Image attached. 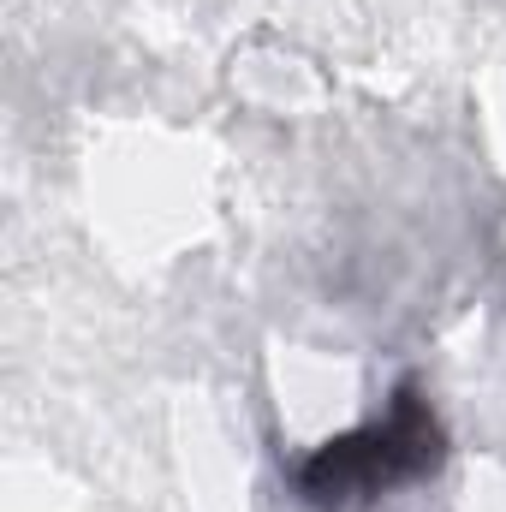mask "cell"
<instances>
[{
  "label": "cell",
  "mask_w": 506,
  "mask_h": 512,
  "mask_svg": "<svg viewBox=\"0 0 506 512\" xmlns=\"http://www.w3.org/2000/svg\"><path fill=\"white\" fill-rule=\"evenodd\" d=\"M441 459H447V429L423 399V387L405 376L381 417L310 447L292 465V489L316 512H364L381 495L441 471Z\"/></svg>",
  "instance_id": "6da1fadb"
}]
</instances>
